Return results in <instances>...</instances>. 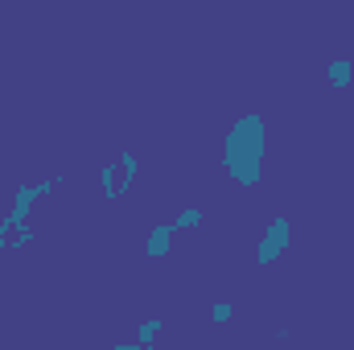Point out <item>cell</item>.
<instances>
[{"label": "cell", "instance_id": "cell-3", "mask_svg": "<svg viewBox=\"0 0 354 350\" xmlns=\"http://www.w3.org/2000/svg\"><path fill=\"white\" fill-rule=\"evenodd\" d=\"M284 243H288V223L284 219H276L272 227H268V239H264V248H260V260H272V256H280L284 252Z\"/></svg>", "mask_w": 354, "mask_h": 350}, {"label": "cell", "instance_id": "cell-5", "mask_svg": "<svg viewBox=\"0 0 354 350\" xmlns=\"http://www.w3.org/2000/svg\"><path fill=\"white\" fill-rule=\"evenodd\" d=\"M351 75H354L351 62H334V66H330V79H334V83H342V87L351 83Z\"/></svg>", "mask_w": 354, "mask_h": 350}, {"label": "cell", "instance_id": "cell-4", "mask_svg": "<svg viewBox=\"0 0 354 350\" xmlns=\"http://www.w3.org/2000/svg\"><path fill=\"white\" fill-rule=\"evenodd\" d=\"M174 235H177L174 223H169V227H157V231L149 235V252H153V256H165V252H169V239H174Z\"/></svg>", "mask_w": 354, "mask_h": 350}, {"label": "cell", "instance_id": "cell-2", "mask_svg": "<svg viewBox=\"0 0 354 350\" xmlns=\"http://www.w3.org/2000/svg\"><path fill=\"white\" fill-rule=\"evenodd\" d=\"M136 177V157H115L107 169H103V190H107V198H115V194H124L128 190V181Z\"/></svg>", "mask_w": 354, "mask_h": 350}, {"label": "cell", "instance_id": "cell-1", "mask_svg": "<svg viewBox=\"0 0 354 350\" xmlns=\"http://www.w3.org/2000/svg\"><path fill=\"white\" fill-rule=\"evenodd\" d=\"M260 157H264V124L256 116H248L227 136V165L239 181H256L260 177Z\"/></svg>", "mask_w": 354, "mask_h": 350}]
</instances>
